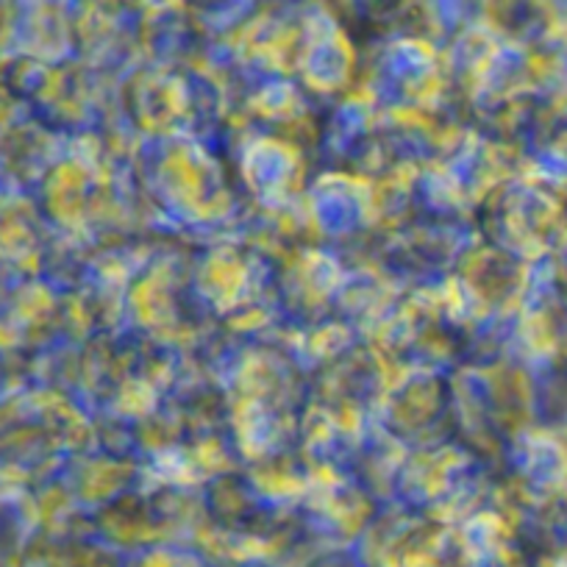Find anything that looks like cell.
I'll return each mask as SVG.
<instances>
[{
    "instance_id": "1",
    "label": "cell",
    "mask_w": 567,
    "mask_h": 567,
    "mask_svg": "<svg viewBox=\"0 0 567 567\" xmlns=\"http://www.w3.org/2000/svg\"><path fill=\"white\" fill-rule=\"evenodd\" d=\"M20 565V523L7 493L0 489V567Z\"/></svg>"
}]
</instances>
